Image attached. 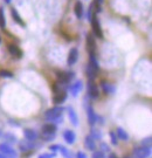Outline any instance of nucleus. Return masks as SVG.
I'll list each match as a JSON object with an SVG mask.
<instances>
[{"label": "nucleus", "mask_w": 152, "mask_h": 158, "mask_svg": "<svg viewBox=\"0 0 152 158\" xmlns=\"http://www.w3.org/2000/svg\"><path fill=\"white\" fill-rule=\"evenodd\" d=\"M1 136H2V131H1V130H0V137H1Z\"/></svg>", "instance_id": "nucleus-41"}, {"label": "nucleus", "mask_w": 152, "mask_h": 158, "mask_svg": "<svg viewBox=\"0 0 152 158\" xmlns=\"http://www.w3.org/2000/svg\"><path fill=\"white\" fill-rule=\"evenodd\" d=\"M124 158H132V157H124Z\"/></svg>", "instance_id": "nucleus-42"}, {"label": "nucleus", "mask_w": 152, "mask_h": 158, "mask_svg": "<svg viewBox=\"0 0 152 158\" xmlns=\"http://www.w3.org/2000/svg\"><path fill=\"white\" fill-rule=\"evenodd\" d=\"M66 100H67V91L66 90L59 91V93H54L53 102H54L55 104H62Z\"/></svg>", "instance_id": "nucleus-11"}, {"label": "nucleus", "mask_w": 152, "mask_h": 158, "mask_svg": "<svg viewBox=\"0 0 152 158\" xmlns=\"http://www.w3.org/2000/svg\"><path fill=\"white\" fill-rule=\"evenodd\" d=\"M101 151H103V152H109L110 151V148L105 143H101Z\"/></svg>", "instance_id": "nucleus-33"}, {"label": "nucleus", "mask_w": 152, "mask_h": 158, "mask_svg": "<svg viewBox=\"0 0 152 158\" xmlns=\"http://www.w3.org/2000/svg\"><path fill=\"white\" fill-rule=\"evenodd\" d=\"M85 73H87V75H88L89 81H94L96 77V74H97V70L94 69V68L88 63V64H87V69H85Z\"/></svg>", "instance_id": "nucleus-20"}, {"label": "nucleus", "mask_w": 152, "mask_h": 158, "mask_svg": "<svg viewBox=\"0 0 152 158\" xmlns=\"http://www.w3.org/2000/svg\"><path fill=\"white\" fill-rule=\"evenodd\" d=\"M116 135H117V138L122 139V141H128V139H129V135H128L126 131L124 129H122V128H117Z\"/></svg>", "instance_id": "nucleus-22"}, {"label": "nucleus", "mask_w": 152, "mask_h": 158, "mask_svg": "<svg viewBox=\"0 0 152 158\" xmlns=\"http://www.w3.org/2000/svg\"><path fill=\"white\" fill-rule=\"evenodd\" d=\"M76 158H87V155L84 152H82V151H79L76 153Z\"/></svg>", "instance_id": "nucleus-36"}, {"label": "nucleus", "mask_w": 152, "mask_h": 158, "mask_svg": "<svg viewBox=\"0 0 152 158\" xmlns=\"http://www.w3.org/2000/svg\"><path fill=\"white\" fill-rule=\"evenodd\" d=\"M62 114H63V108L62 107H54L48 109L45 113V118L48 122H51L54 124H57L63 121L62 117Z\"/></svg>", "instance_id": "nucleus-1"}, {"label": "nucleus", "mask_w": 152, "mask_h": 158, "mask_svg": "<svg viewBox=\"0 0 152 158\" xmlns=\"http://www.w3.org/2000/svg\"><path fill=\"white\" fill-rule=\"evenodd\" d=\"M90 23H91V28H92L94 34H95L98 39H102L103 38V32H102L101 23H100V21H98V19H97L96 15H92Z\"/></svg>", "instance_id": "nucleus-2"}, {"label": "nucleus", "mask_w": 152, "mask_h": 158, "mask_svg": "<svg viewBox=\"0 0 152 158\" xmlns=\"http://www.w3.org/2000/svg\"><path fill=\"white\" fill-rule=\"evenodd\" d=\"M0 158H8V157H7V156H5L4 153H1V152H0Z\"/></svg>", "instance_id": "nucleus-38"}, {"label": "nucleus", "mask_w": 152, "mask_h": 158, "mask_svg": "<svg viewBox=\"0 0 152 158\" xmlns=\"http://www.w3.org/2000/svg\"><path fill=\"white\" fill-rule=\"evenodd\" d=\"M90 136L94 138V139H101L102 138V134H101V131L100 130H97V129H91V134Z\"/></svg>", "instance_id": "nucleus-28"}, {"label": "nucleus", "mask_w": 152, "mask_h": 158, "mask_svg": "<svg viewBox=\"0 0 152 158\" xmlns=\"http://www.w3.org/2000/svg\"><path fill=\"white\" fill-rule=\"evenodd\" d=\"M142 145L143 147H146V148H151V137L149 136L146 138H144L143 141H142Z\"/></svg>", "instance_id": "nucleus-32"}, {"label": "nucleus", "mask_w": 152, "mask_h": 158, "mask_svg": "<svg viewBox=\"0 0 152 158\" xmlns=\"http://www.w3.org/2000/svg\"><path fill=\"white\" fill-rule=\"evenodd\" d=\"M109 158H118V157H117L116 153H110V155H109Z\"/></svg>", "instance_id": "nucleus-37"}, {"label": "nucleus", "mask_w": 152, "mask_h": 158, "mask_svg": "<svg viewBox=\"0 0 152 158\" xmlns=\"http://www.w3.org/2000/svg\"><path fill=\"white\" fill-rule=\"evenodd\" d=\"M4 139H5V143H7V144H14V143H17V137L13 135V134H11V132H7V134H5L4 135Z\"/></svg>", "instance_id": "nucleus-23"}, {"label": "nucleus", "mask_w": 152, "mask_h": 158, "mask_svg": "<svg viewBox=\"0 0 152 158\" xmlns=\"http://www.w3.org/2000/svg\"><path fill=\"white\" fill-rule=\"evenodd\" d=\"M87 113H88V121H89V124L90 125H94L97 122V115L96 113L94 111V108L91 106L90 103H88V106H87Z\"/></svg>", "instance_id": "nucleus-10"}, {"label": "nucleus", "mask_w": 152, "mask_h": 158, "mask_svg": "<svg viewBox=\"0 0 152 158\" xmlns=\"http://www.w3.org/2000/svg\"><path fill=\"white\" fill-rule=\"evenodd\" d=\"M57 81L62 85H67L69 81L74 77V73H67V72H57Z\"/></svg>", "instance_id": "nucleus-5"}, {"label": "nucleus", "mask_w": 152, "mask_h": 158, "mask_svg": "<svg viewBox=\"0 0 152 158\" xmlns=\"http://www.w3.org/2000/svg\"><path fill=\"white\" fill-rule=\"evenodd\" d=\"M0 42H1V36H0Z\"/></svg>", "instance_id": "nucleus-43"}, {"label": "nucleus", "mask_w": 152, "mask_h": 158, "mask_svg": "<svg viewBox=\"0 0 152 158\" xmlns=\"http://www.w3.org/2000/svg\"><path fill=\"white\" fill-rule=\"evenodd\" d=\"M67 111H68L69 119H70V123H73V125L77 127V125H79V117H77V114L75 113V110H74L72 107H68Z\"/></svg>", "instance_id": "nucleus-12"}, {"label": "nucleus", "mask_w": 152, "mask_h": 158, "mask_svg": "<svg viewBox=\"0 0 152 158\" xmlns=\"http://www.w3.org/2000/svg\"><path fill=\"white\" fill-rule=\"evenodd\" d=\"M56 125L54 124V123H46L43 127H42V129L41 131H46V132H56Z\"/></svg>", "instance_id": "nucleus-24"}, {"label": "nucleus", "mask_w": 152, "mask_h": 158, "mask_svg": "<svg viewBox=\"0 0 152 158\" xmlns=\"http://www.w3.org/2000/svg\"><path fill=\"white\" fill-rule=\"evenodd\" d=\"M84 147L90 151H94L96 149V142L91 136H87L84 138Z\"/></svg>", "instance_id": "nucleus-18"}, {"label": "nucleus", "mask_w": 152, "mask_h": 158, "mask_svg": "<svg viewBox=\"0 0 152 158\" xmlns=\"http://www.w3.org/2000/svg\"><path fill=\"white\" fill-rule=\"evenodd\" d=\"M109 135H110V138H111V143H113V145H117V135H116V132L115 131H110L109 132Z\"/></svg>", "instance_id": "nucleus-31"}, {"label": "nucleus", "mask_w": 152, "mask_h": 158, "mask_svg": "<svg viewBox=\"0 0 152 158\" xmlns=\"http://www.w3.org/2000/svg\"><path fill=\"white\" fill-rule=\"evenodd\" d=\"M88 94H89L90 98H98V96H100L98 87L94 83V81H89L88 82Z\"/></svg>", "instance_id": "nucleus-7"}, {"label": "nucleus", "mask_w": 152, "mask_h": 158, "mask_svg": "<svg viewBox=\"0 0 152 158\" xmlns=\"http://www.w3.org/2000/svg\"><path fill=\"white\" fill-rule=\"evenodd\" d=\"M151 155V148H146V147H138L135 148L134 150V156L135 158H147Z\"/></svg>", "instance_id": "nucleus-3"}, {"label": "nucleus", "mask_w": 152, "mask_h": 158, "mask_svg": "<svg viewBox=\"0 0 152 158\" xmlns=\"http://www.w3.org/2000/svg\"><path fill=\"white\" fill-rule=\"evenodd\" d=\"M63 138H64V141H66L67 144H74L75 139H76V135H75V132L72 131V130H67L63 134Z\"/></svg>", "instance_id": "nucleus-14"}, {"label": "nucleus", "mask_w": 152, "mask_h": 158, "mask_svg": "<svg viewBox=\"0 0 152 158\" xmlns=\"http://www.w3.org/2000/svg\"><path fill=\"white\" fill-rule=\"evenodd\" d=\"M90 56V60H89V64H90L91 67L96 69L97 72H98V69H100V64L97 62V60H96V56L95 55H89Z\"/></svg>", "instance_id": "nucleus-27"}, {"label": "nucleus", "mask_w": 152, "mask_h": 158, "mask_svg": "<svg viewBox=\"0 0 152 158\" xmlns=\"http://www.w3.org/2000/svg\"><path fill=\"white\" fill-rule=\"evenodd\" d=\"M49 150H51V151H53V152H57V151L60 150V145H59V144L51 145V147H49Z\"/></svg>", "instance_id": "nucleus-35"}, {"label": "nucleus", "mask_w": 152, "mask_h": 158, "mask_svg": "<svg viewBox=\"0 0 152 158\" xmlns=\"http://www.w3.org/2000/svg\"><path fill=\"white\" fill-rule=\"evenodd\" d=\"M95 1H97L98 4H102V2H103V0H95Z\"/></svg>", "instance_id": "nucleus-40"}, {"label": "nucleus", "mask_w": 152, "mask_h": 158, "mask_svg": "<svg viewBox=\"0 0 152 158\" xmlns=\"http://www.w3.org/2000/svg\"><path fill=\"white\" fill-rule=\"evenodd\" d=\"M55 157V152L53 153H42V155H40L38 158H54Z\"/></svg>", "instance_id": "nucleus-34"}, {"label": "nucleus", "mask_w": 152, "mask_h": 158, "mask_svg": "<svg viewBox=\"0 0 152 158\" xmlns=\"http://www.w3.org/2000/svg\"><path fill=\"white\" fill-rule=\"evenodd\" d=\"M56 132H46V131H41V138L46 142H51L55 138Z\"/></svg>", "instance_id": "nucleus-21"}, {"label": "nucleus", "mask_w": 152, "mask_h": 158, "mask_svg": "<svg viewBox=\"0 0 152 158\" xmlns=\"http://www.w3.org/2000/svg\"><path fill=\"white\" fill-rule=\"evenodd\" d=\"M68 89L70 90V93H72L73 96H77V94L82 90V81H76L74 85H72L70 87H68Z\"/></svg>", "instance_id": "nucleus-15"}, {"label": "nucleus", "mask_w": 152, "mask_h": 158, "mask_svg": "<svg viewBox=\"0 0 152 158\" xmlns=\"http://www.w3.org/2000/svg\"><path fill=\"white\" fill-rule=\"evenodd\" d=\"M11 1H12V0H5L6 4H11Z\"/></svg>", "instance_id": "nucleus-39"}, {"label": "nucleus", "mask_w": 152, "mask_h": 158, "mask_svg": "<svg viewBox=\"0 0 152 158\" xmlns=\"http://www.w3.org/2000/svg\"><path fill=\"white\" fill-rule=\"evenodd\" d=\"M91 158H107V157H105L104 152H103V151H101V150H100V151H95V150H94Z\"/></svg>", "instance_id": "nucleus-30"}, {"label": "nucleus", "mask_w": 152, "mask_h": 158, "mask_svg": "<svg viewBox=\"0 0 152 158\" xmlns=\"http://www.w3.org/2000/svg\"><path fill=\"white\" fill-rule=\"evenodd\" d=\"M0 77H4V79H11L13 77V73L8 72V70H0Z\"/></svg>", "instance_id": "nucleus-29"}, {"label": "nucleus", "mask_w": 152, "mask_h": 158, "mask_svg": "<svg viewBox=\"0 0 152 158\" xmlns=\"http://www.w3.org/2000/svg\"><path fill=\"white\" fill-rule=\"evenodd\" d=\"M59 151L61 152V155L64 158H74V155L72 153V151H69L67 148H64V147H62V145H60V150H59Z\"/></svg>", "instance_id": "nucleus-25"}, {"label": "nucleus", "mask_w": 152, "mask_h": 158, "mask_svg": "<svg viewBox=\"0 0 152 158\" xmlns=\"http://www.w3.org/2000/svg\"><path fill=\"white\" fill-rule=\"evenodd\" d=\"M87 51L89 55H95L96 53V41L92 34H87Z\"/></svg>", "instance_id": "nucleus-6"}, {"label": "nucleus", "mask_w": 152, "mask_h": 158, "mask_svg": "<svg viewBox=\"0 0 152 158\" xmlns=\"http://www.w3.org/2000/svg\"><path fill=\"white\" fill-rule=\"evenodd\" d=\"M0 152L4 153L5 156H7V157H10V158L17 157V151H15L10 144H7V143H1V144H0Z\"/></svg>", "instance_id": "nucleus-4"}, {"label": "nucleus", "mask_w": 152, "mask_h": 158, "mask_svg": "<svg viewBox=\"0 0 152 158\" xmlns=\"http://www.w3.org/2000/svg\"><path fill=\"white\" fill-rule=\"evenodd\" d=\"M79 60V49L77 48H72L69 54H68L67 63L69 66H74Z\"/></svg>", "instance_id": "nucleus-8"}, {"label": "nucleus", "mask_w": 152, "mask_h": 158, "mask_svg": "<svg viewBox=\"0 0 152 158\" xmlns=\"http://www.w3.org/2000/svg\"><path fill=\"white\" fill-rule=\"evenodd\" d=\"M11 15H12V18L14 19V21H15L18 25H20L21 27H23V26H25V23H23V18L20 17V14L18 13V11L14 8V7H12V8H11Z\"/></svg>", "instance_id": "nucleus-17"}, {"label": "nucleus", "mask_w": 152, "mask_h": 158, "mask_svg": "<svg viewBox=\"0 0 152 158\" xmlns=\"http://www.w3.org/2000/svg\"><path fill=\"white\" fill-rule=\"evenodd\" d=\"M23 134H25L26 139H27V141H31V142H35L36 139H38V137H39L38 132L33 129H26L25 131H23Z\"/></svg>", "instance_id": "nucleus-13"}, {"label": "nucleus", "mask_w": 152, "mask_h": 158, "mask_svg": "<svg viewBox=\"0 0 152 158\" xmlns=\"http://www.w3.org/2000/svg\"><path fill=\"white\" fill-rule=\"evenodd\" d=\"M7 49H8V52H10V54H11L12 56L15 57V59H20V57L23 56V51L17 45H14V44H10V45L7 46Z\"/></svg>", "instance_id": "nucleus-9"}, {"label": "nucleus", "mask_w": 152, "mask_h": 158, "mask_svg": "<svg viewBox=\"0 0 152 158\" xmlns=\"http://www.w3.org/2000/svg\"><path fill=\"white\" fill-rule=\"evenodd\" d=\"M74 12L77 19H81L83 17V4L81 1H76V4L74 6Z\"/></svg>", "instance_id": "nucleus-19"}, {"label": "nucleus", "mask_w": 152, "mask_h": 158, "mask_svg": "<svg viewBox=\"0 0 152 158\" xmlns=\"http://www.w3.org/2000/svg\"><path fill=\"white\" fill-rule=\"evenodd\" d=\"M101 85H102V89H103V91H104L105 95H113V94H115V87H113V85L108 83V82H105V81H102Z\"/></svg>", "instance_id": "nucleus-16"}, {"label": "nucleus", "mask_w": 152, "mask_h": 158, "mask_svg": "<svg viewBox=\"0 0 152 158\" xmlns=\"http://www.w3.org/2000/svg\"><path fill=\"white\" fill-rule=\"evenodd\" d=\"M6 27V18H5V13H4V8L0 7V28L2 31H5Z\"/></svg>", "instance_id": "nucleus-26"}]
</instances>
